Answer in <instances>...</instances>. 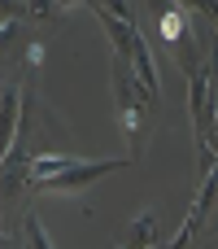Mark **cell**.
Segmentation results:
<instances>
[{
  "label": "cell",
  "instance_id": "obj_10",
  "mask_svg": "<svg viewBox=\"0 0 218 249\" xmlns=\"http://www.w3.org/2000/svg\"><path fill=\"white\" fill-rule=\"evenodd\" d=\"M175 4H184L188 13H205V4H210V0H175Z\"/></svg>",
  "mask_w": 218,
  "mask_h": 249
},
{
  "label": "cell",
  "instance_id": "obj_4",
  "mask_svg": "<svg viewBox=\"0 0 218 249\" xmlns=\"http://www.w3.org/2000/svg\"><path fill=\"white\" fill-rule=\"evenodd\" d=\"M218 201V171H210V175H201V193H197V201H192V210H188V219H184V228L170 236L175 245H188L201 228H205V219H210V210H214Z\"/></svg>",
  "mask_w": 218,
  "mask_h": 249
},
{
  "label": "cell",
  "instance_id": "obj_6",
  "mask_svg": "<svg viewBox=\"0 0 218 249\" xmlns=\"http://www.w3.org/2000/svg\"><path fill=\"white\" fill-rule=\"evenodd\" d=\"M157 223H162V206H149L135 214V223L118 236L122 245H157Z\"/></svg>",
  "mask_w": 218,
  "mask_h": 249
},
{
  "label": "cell",
  "instance_id": "obj_3",
  "mask_svg": "<svg viewBox=\"0 0 218 249\" xmlns=\"http://www.w3.org/2000/svg\"><path fill=\"white\" fill-rule=\"evenodd\" d=\"M127 162H131V158H101V162H83V158H74L66 171H57V175L39 179L31 193H48V197H74V193H87L96 179H105L109 171L127 166Z\"/></svg>",
  "mask_w": 218,
  "mask_h": 249
},
{
  "label": "cell",
  "instance_id": "obj_1",
  "mask_svg": "<svg viewBox=\"0 0 218 249\" xmlns=\"http://www.w3.org/2000/svg\"><path fill=\"white\" fill-rule=\"evenodd\" d=\"M109 83H114V105H118V127H122V140L131 144V162L144 158L149 149V136H153V118H157V92H149L135 74V61L114 53L109 61Z\"/></svg>",
  "mask_w": 218,
  "mask_h": 249
},
{
  "label": "cell",
  "instance_id": "obj_7",
  "mask_svg": "<svg viewBox=\"0 0 218 249\" xmlns=\"http://www.w3.org/2000/svg\"><path fill=\"white\" fill-rule=\"evenodd\" d=\"M17 241H26V245H35V249H52V241H48V232L39 228V214H35V210L22 214V236H17Z\"/></svg>",
  "mask_w": 218,
  "mask_h": 249
},
{
  "label": "cell",
  "instance_id": "obj_11",
  "mask_svg": "<svg viewBox=\"0 0 218 249\" xmlns=\"http://www.w3.org/2000/svg\"><path fill=\"white\" fill-rule=\"evenodd\" d=\"M205 18L214 22V31H218V0H210V4H205Z\"/></svg>",
  "mask_w": 218,
  "mask_h": 249
},
{
  "label": "cell",
  "instance_id": "obj_9",
  "mask_svg": "<svg viewBox=\"0 0 218 249\" xmlns=\"http://www.w3.org/2000/svg\"><path fill=\"white\" fill-rule=\"evenodd\" d=\"M96 4H105L109 13H118V18H127V22H135V9H131V0H96Z\"/></svg>",
  "mask_w": 218,
  "mask_h": 249
},
{
  "label": "cell",
  "instance_id": "obj_8",
  "mask_svg": "<svg viewBox=\"0 0 218 249\" xmlns=\"http://www.w3.org/2000/svg\"><path fill=\"white\" fill-rule=\"evenodd\" d=\"M26 4H31V18H35V22H57V18L66 13L61 0H26Z\"/></svg>",
  "mask_w": 218,
  "mask_h": 249
},
{
  "label": "cell",
  "instance_id": "obj_12",
  "mask_svg": "<svg viewBox=\"0 0 218 249\" xmlns=\"http://www.w3.org/2000/svg\"><path fill=\"white\" fill-rule=\"evenodd\" d=\"M79 4H92V0H61V9H79Z\"/></svg>",
  "mask_w": 218,
  "mask_h": 249
},
{
  "label": "cell",
  "instance_id": "obj_5",
  "mask_svg": "<svg viewBox=\"0 0 218 249\" xmlns=\"http://www.w3.org/2000/svg\"><path fill=\"white\" fill-rule=\"evenodd\" d=\"M17 127H22V92H17L13 83H4V96H0V131H4V153L13 149Z\"/></svg>",
  "mask_w": 218,
  "mask_h": 249
},
{
  "label": "cell",
  "instance_id": "obj_2",
  "mask_svg": "<svg viewBox=\"0 0 218 249\" xmlns=\"http://www.w3.org/2000/svg\"><path fill=\"white\" fill-rule=\"evenodd\" d=\"M66 144H70V127L35 96V92H22V127H17V140H13V149L4 153V162L9 158H44V153H66Z\"/></svg>",
  "mask_w": 218,
  "mask_h": 249
}]
</instances>
